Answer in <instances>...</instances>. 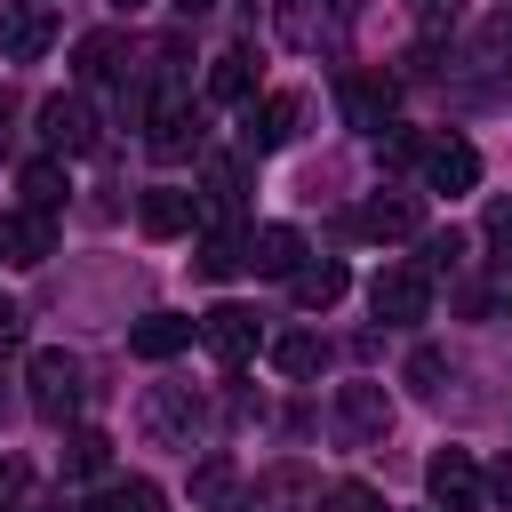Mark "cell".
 Returning <instances> with one entry per match:
<instances>
[{"mask_svg": "<svg viewBox=\"0 0 512 512\" xmlns=\"http://www.w3.org/2000/svg\"><path fill=\"white\" fill-rule=\"evenodd\" d=\"M368 312H376L384 328H416V320L432 312V272H424V264H384V272L368 280Z\"/></svg>", "mask_w": 512, "mask_h": 512, "instance_id": "cell-1", "label": "cell"}, {"mask_svg": "<svg viewBox=\"0 0 512 512\" xmlns=\"http://www.w3.org/2000/svg\"><path fill=\"white\" fill-rule=\"evenodd\" d=\"M24 384H32V416L40 424H64L72 408H80V360L72 352H32V368H24Z\"/></svg>", "mask_w": 512, "mask_h": 512, "instance_id": "cell-2", "label": "cell"}, {"mask_svg": "<svg viewBox=\"0 0 512 512\" xmlns=\"http://www.w3.org/2000/svg\"><path fill=\"white\" fill-rule=\"evenodd\" d=\"M56 48V0H0V56L40 64Z\"/></svg>", "mask_w": 512, "mask_h": 512, "instance_id": "cell-3", "label": "cell"}, {"mask_svg": "<svg viewBox=\"0 0 512 512\" xmlns=\"http://www.w3.org/2000/svg\"><path fill=\"white\" fill-rule=\"evenodd\" d=\"M192 416H200L192 384H152V392H144V408H136V424H144V440H152V448H192Z\"/></svg>", "mask_w": 512, "mask_h": 512, "instance_id": "cell-4", "label": "cell"}, {"mask_svg": "<svg viewBox=\"0 0 512 512\" xmlns=\"http://www.w3.org/2000/svg\"><path fill=\"white\" fill-rule=\"evenodd\" d=\"M384 432H392L384 384H336V440H344V448H376Z\"/></svg>", "mask_w": 512, "mask_h": 512, "instance_id": "cell-5", "label": "cell"}, {"mask_svg": "<svg viewBox=\"0 0 512 512\" xmlns=\"http://www.w3.org/2000/svg\"><path fill=\"white\" fill-rule=\"evenodd\" d=\"M424 488H432V504H448V512H480L488 472L472 464V448H440V456L424 464Z\"/></svg>", "mask_w": 512, "mask_h": 512, "instance_id": "cell-6", "label": "cell"}, {"mask_svg": "<svg viewBox=\"0 0 512 512\" xmlns=\"http://www.w3.org/2000/svg\"><path fill=\"white\" fill-rule=\"evenodd\" d=\"M416 168H424V184L448 192V200L480 184V152H472L464 136H424V144H416Z\"/></svg>", "mask_w": 512, "mask_h": 512, "instance_id": "cell-7", "label": "cell"}, {"mask_svg": "<svg viewBox=\"0 0 512 512\" xmlns=\"http://www.w3.org/2000/svg\"><path fill=\"white\" fill-rule=\"evenodd\" d=\"M144 128H152V152H160V160H176V152H192V144H200V112H192V96H184L176 80L152 96Z\"/></svg>", "mask_w": 512, "mask_h": 512, "instance_id": "cell-8", "label": "cell"}, {"mask_svg": "<svg viewBox=\"0 0 512 512\" xmlns=\"http://www.w3.org/2000/svg\"><path fill=\"white\" fill-rule=\"evenodd\" d=\"M40 144H48L56 160L96 152V112H88L80 96H48V104H40Z\"/></svg>", "mask_w": 512, "mask_h": 512, "instance_id": "cell-9", "label": "cell"}, {"mask_svg": "<svg viewBox=\"0 0 512 512\" xmlns=\"http://www.w3.org/2000/svg\"><path fill=\"white\" fill-rule=\"evenodd\" d=\"M392 96H400V88H392L384 72H344V80H336V112H344L352 128H368V136L392 120Z\"/></svg>", "mask_w": 512, "mask_h": 512, "instance_id": "cell-10", "label": "cell"}, {"mask_svg": "<svg viewBox=\"0 0 512 512\" xmlns=\"http://www.w3.org/2000/svg\"><path fill=\"white\" fill-rule=\"evenodd\" d=\"M200 344H208L216 360H232V368H240V360L264 344V328H256V312H248V304H216V312H200Z\"/></svg>", "mask_w": 512, "mask_h": 512, "instance_id": "cell-11", "label": "cell"}, {"mask_svg": "<svg viewBox=\"0 0 512 512\" xmlns=\"http://www.w3.org/2000/svg\"><path fill=\"white\" fill-rule=\"evenodd\" d=\"M296 120H304V96L296 88H280V96H264V104H248V152H280V144H296Z\"/></svg>", "mask_w": 512, "mask_h": 512, "instance_id": "cell-12", "label": "cell"}, {"mask_svg": "<svg viewBox=\"0 0 512 512\" xmlns=\"http://www.w3.org/2000/svg\"><path fill=\"white\" fill-rule=\"evenodd\" d=\"M352 224H360V240H408V232L424 224V200H416V192H368Z\"/></svg>", "mask_w": 512, "mask_h": 512, "instance_id": "cell-13", "label": "cell"}, {"mask_svg": "<svg viewBox=\"0 0 512 512\" xmlns=\"http://www.w3.org/2000/svg\"><path fill=\"white\" fill-rule=\"evenodd\" d=\"M240 256H248L256 272H272V280H288V272L304 264V232H296V224H256V232L240 240Z\"/></svg>", "mask_w": 512, "mask_h": 512, "instance_id": "cell-14", "label": "cell"}, {"mask_svg": "<svg viewBox=\"0 0 512 512\" xmlns=\"http://www.w3.org/2000/svg\"><path fill=\"white\" fill-rule=\"evenodd\" d=\"M192 336H200V320H184V312H144V320L128 328V352H136V360H176Z\"/></svg>", "mask_w": 512, "mask_h": 512, "instance_id": "cell-15", "label": "cell"}, {"mask_svg": "<svg viewBox=\"0 0 512 512\" xmlns=\"http://www.w3.org/2000/svg\"><path fill=\"white\" fill-rule=\"evenodd\" d=\"M48 248H56V224L40 208H8L0 216V256L8 264H48Z\"/></svg>", "mask_w": 512, "mask_h": 512, "instance_id": "cell-16", "label": "cell"}, {"mask_svg": "<svg viewBox=\"0 0 512 512\" xmlns=\"http://www.w3.org/2000/svg\"><path fill=\"white\" fill-rule=\"evenodd\" d=\"M200 224V192H176V184H152L144 192V232L152 240H176V232H192Z\"/></svg>", "mask_w": 512, "mask_h": 512, "instance_id": "cell-17", "label": "cell"}, {"mask_svg": "<svg viewBox=\"0 0 512 512\" xmlns=\"http://www.w3.org/2000/svg\"><path fill=\"white\" fill-rule=\"evenodd\" d=\"M272 16H280V40L288 48H320L344 24V8H312V0H272Z\"/></svg>", "mask_w": 512, "mask_h": 512, "instance_id": "cell-18", "label": "cell"}, {"mask_svg": "<svg viewBox=\"0 0 512 512\" xmlns=\"http://www.w3.org/2000/svg\"><path fill=\"white\" fill-rule=\"evenodd\" d=\"M288 288H296V304H304V312H328V304L352 288V272H344L336 256H320V264H296V272H288Z\"/></svg>", "mask_w": 512, "mask_h": 512, "instance_id": "cell-19", "label": "cell"}, {"mask_svg": "<svg viewBox=\"0 0 512 512\" xmlns=\"http://www.w3.org/2000/svg\"><path fill=\"white\" fill-rule=\"evenodd\" d=\"M248 96H256V56L248 48H224L208 64V104H248Z\"/></svg>", "mask_w": 512, "mask_h": 512, "instance_id": "cell-20", "label": "cell"}, {"mask_svg": "<svg viewBox=\"0 0 512 512\" xmlns=\"http://www.w3.org/2000/svg\"><path fill=\"white\" fill-rule=\"evenodd\" d=\"M16 192H24V208L56 216V208H64V192H72V184H64V160H56V152H48V160H32V168L16 176Z\"/></svg>", "mask_w": 512, "mask_h": 512, "instance_id": "cell-21", "label": "cell"}, {"mask_svg": "<svg viewBox=\"0 0 512 512\" xmlns=\"http://www.w3.org/2000/svg\"><path fill=\"white\" fill-rule=\"evenodd\" d=\"M80 512H160V488H152V480H112V488H96Z\"/></svg>", "mask_w": 512, "mask_h": 512, "instance_id": "cell-22", "label": "cell"}, {"mask_svg": "<svg viewBox=\"0 0 512 512\" xmlns=\"http://www.w3.org/2000/svg\"><path fill=\"white\" fill-rule=\"evenodd\" d=\"M240 208V168L232 160H208V176H200V216H232Z\"/></svg>", "mask_w": 512, "mask_h": 512, "instance_id": "cell-23", "label": "cell"}, {"mask_svg": "<svg viewBox=\"0 0 512 512\" xmlns=\"http://www.w3.org/2000/svg\"><path fill=\"white\" fill-rule=\"evenodd\" d=\"M240 264H248V256H240V232H208V240H200V256H192V272H200V280H232Z\"/></svg>", "mask_w": 512, "mask_h": 512, "instance_id": "cell-24", "label": "cell"}, {"mask_svg": "<svg viewBox=\"0 0 512 512\" xmlns=\"http://www.w3.org/2000/svg\"><path fill=\"white\" fill-rule=\"evenodd\" d=\"M296 496H304V472L288 464V472H272L264 488H248V512H296Z\"/></svg>", "mask_w": 512, "mask_h": 512, "instance_id": "cell-25", "label": "cell"}, {"mask_svg": "<svg viewBox=\"0 0 512 512\" xmlns=\"http://www.w3.org/2000/svg\"><path fill=\"white\" fill-rule=\"evenodd\" d=\"M272 368L280 376H320V336H280L272 344Z\"/></svg>", "mask_w": 512, "mask_h": 512, "instance_id": "cell-26", "label": "cell"}, {"mask_svg": "<svg viewBox=\"0 0 512 512\" xmlns=\"http://www.w3.org/2000/svg\"><path fill=\"white\" fill-rule=\"evenodd\" d=\"M72 56H80V64H72V72H80V80H104V72H112V64H120V40H112V32H88V40H80V48H72Z\"/></svg>", "mask_w": 512, "mask_h": 512, "instance_id": "cell-27", "label": "cell"}, {"mask_svg": "<svg viewBox=\"0 0 512 512\" xmlns=\"http://www.w3.org/2000/svg\"><path fill=\"white\" fill-rule=\"evenodd\" d=\"M104 456H112V440H104V432H72L64 472H72V480H88V472H104Z\"/></svg>", "mask_w": 512, "mask_h": 512, "instance_id": "cell-28", "label": "cell"}, {"mask_svg": "<svg viewBox=\"0 0 512 512\" xmlns=\"http://www.w3.org/2000/svg\"><path fill=\"white\" fill-rule=\"evenodd\" d=\"M472 56H480V64H504V56H512V8H496V16L472 32Z\"/></svg>", "mask_w": 512, "mask_h": 512, "instance_id": "cell-29", "label": "cell"}, {"mask_svg": "<svg viewBox=\"0 0 512 512\" xmlns=\"http://www.w3.org/2000/svg\"><path fill=\"white\" fill-rule=\"evenodd\" d=\"M320 512H384V496L368 480H336V488H320Z\"/></svg>", "mask_w": 512, "mask_h": 512, "instance_id": "cell-30", "label": "cell"}, {"mask_svg": "<svg viewBox=\"0 0 512 512\" xmlns=\"http://www.w3.org/2000/svg\"><path fill=\"white\" fill-rule=\"evenodd\" d=\"M224 496H232V464H224V456H208V464L192 472V504H224Z\"/></svg>", "mask_w": 512, "mask_h": 512, "instance_id": "cell-31", "label": "cell"}, {"mask_svg": "<svg viewBox=\"0 0 512 512\" xmlns=\"http://www.w3.org/2000/svg\"><path fill=\"white\" fill-rule=\"evenodd\" d=\"M456 256H464V240H456V232H432V240H424V272H448Z\"/></svg>", "mask_w": 512, "mask_h": 512, "instance_id": "cell-32", "label": "cell"}, {"mask_svg": "<svg viewBox=\"0 0 512 512\" xmlns=\"http://www.w3.org/2000/svg\"><path fill=\"white\" fill-rule=\"evenodd\" d=\"M440 376H448L440 352H416V360H408V384H416V392H440Z\"/></svg>", "mask_w": 512, "mask_h": 512, "instance_id": "cell-33", "label": "cell"}, {"mask_svg": "<svg viewBox=\"0 0 512 512\" xmlns=\"http://www.w3.org/2000/svg\"><path fill=\"white\" fill-rule=\"evenodd\" d=\"M488 248H504V256H512V200H496V208H488Z\"/></svg>", "mask_w": 512, "mask_h": 512, "instance_id": "cell-34", "label": "cell"}, {"mask_svg": "<svg viewBox=\"0 0 512 512\" xmlns=\"http://www.w3.org/2000/svg\"><path fill=\"white\" fill-rule=\"evenodd\" d=\"M16 344H24V312L0 296V352H16Z\"/></svg>", "mask_w": 512, "mask_h": 512, "instance_id": "cell-35", "label": "cell"}, {"mask_svg": "<svg viewBox=\"0 0 512 512\" xmlns=\"http://www.w3.org/2000/svg\"><path fill=\"white\" fill-rule=\"evenodd\" d=\"M16 496H24V464H16V456H0V512H8Z\"/></svg>", "mask_w": 512, "mask_h": 512, "instance_id": "cell-36", "label": "cell"}, {"mask_svg": "<svg viewBox=\"0 0 512 512\" xmlns=\"http://www.w3.org/2000/svg\"><path fill=\"white\" fill-rule=\"evenodd\" d=\"M488 488H496V496H504V504H512V456H504V464H496V480H488Z\"/></svg>", "mask_w": 512, "mask_h": 512, "instance_id": "cell-37", "label": "cell"}, {"mask_svg": "<svg viewBox=\"0 0 512 512\" xmlns=\"http://www.w3.org/2000/svg\"><path fill=\"white\" fill-rule=\"evenodd\" d=\"M448 8H456V0H416V16H424V24H440Z\"/></svg>", "mask_w": 512, "mask_h": 512, "instance_id": "cell-38", "label": "cell"}, {"mask_svg": "<svg viewBox=\"0 0 512 512\" xmlns=\"http://www.w3.org/2000/svg\"><path fill=\"white\" fill-rule=\"evenodd\" d=\"M176 8H184V16H200V8H216V0H176Z\"/></svg>", "mask_w": 512, "mask_h": 512, "instance_id": "cell-39", "label": "cell"}, {"mask_svg": "<svg viewBox=\"0 0 512 512\" xmlns=\"http://www.w3.org/2000/svg\"><path fill=\"white\" fill-rule=\"evenodd\" d=\"M8 136H16V128H8V96H0V144H8Z\"/></svg>", "mask_w": 512, "mask_h": 512, "instance_id": "cell-40", "label": "cell"}, {"mask_svg": "<svg viewBox=\"0 0 512 512\" xmlns=\"http://www.w3.org/2000/svg\"><path fill=\"white\" fill-rule=\"evenodd\" d=\"M112 8H144V0H112Z\"/></svg>", "mask_w": 512, "mask_h": 512, "instance_id": "cell-41", "label": "cell"}, {"mask_svg": "<svg viewBox=\"0 0 512 512\" xmlns=\"http://www.w3.org/2000/svg\"><path fill=\"white\" fill-rule=\"evenodd\" d=\"M504 312H512V288H504Z\"/></svg>", "mask_w": 512, "mask_h": 512, "instance_id": "cell-42", "label": "cell"}]
</instances>
